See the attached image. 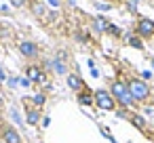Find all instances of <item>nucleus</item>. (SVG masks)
I'll use <instances>...</instances> for the list:
<instances>
[{
  "label": "nucleus",
  "instance_id": "1",
  "mask_svg": "<svg viewBox=\"0 0 154 143\" xmlns=\"http://www.w3.org/2000/svg\"><path fill=\"white\" fill-rule=\"evenodd\" d=\"M110 93H112V97L116 99V103H120L122 107H131V105L135 103L133 97H131V93H129V86H127L125 82H120V80H114V82H112Z\"/></svg>",
  "mask_w": 154,
  "mask_h": 143
},
{
  "label": "nucleus",
  "instance_id": "2",
  "mask_svg": "<svg viewBox=\"0 0 154 143\" xmlns=\"http://www.w3.org/2000/svg\"><path fill=\"white\" fill-rule=\"evenodd\" d=\"M127 86H129V93H131L133 101H139V103L148 101V97H150V86H148L143 80H139V78H131V80L127 82Z\"/></svg>",
  "mask_w": 154,
  "mask_h": 143
},
{
  "label": "nucleus",
  "instance_id": "3",
  "mask_svg": "<svg viewBox=\"0 0 154 143\" xmlns=\"http://www.w3.org/2000/svg\"><path fill=\"white\" fill-rule=\"evenodd\" d=\"M93 103H95L99 109H106V112H112V109L116 107V99H114L112 93L106 91V88H99V91L93 93Z\"/></svg>",
  "mask_w": 154,
  "mask_h": 143
},
{
  "label": "nucleus",
  "instance_id": "4",
  "mask_svg": "<svg viewBox=\"0 0 154 143\" xmlns=\"http://www.w3.org/2000/svg\"><path fill=\"white\" fill-rule=\"evenodd\" d=\"M137 34L141 36V38H152L154 36V21L152 19H139L137 21Z\"/></svg>",
  "mask_w": 154,
  "mask_h": 143
},
{
  "label": "nucleus",
  "instance_id": "5",
  "mask_svg": "<svg viewBox=\"0 0 154 143\" xmlns=\"http://www.w3.org/2000/svg\"><path fill=\"white\" fill-rule=\"evenodd\" d=\"M2 139H5V143H23L19 130L13 128V126H5L2 128Z\"/></svg>",
  "mask_w": 154,
  "mask_h": 143
},
{
  "label": "nucleus",
  "instance_id": "6",
  "mask_svg": "<svg viewBox=\"0 0 154 143\" xmlns=\"http://www.w3.org/2000/svg\"><path fill=\"white\" fill-rule=\"evenodd\" d=\"M19 53L23 55V57H30V59H34V57H38V46L34 44V42H21L19 44Z\"/></svg>",
  "mask_w": 154,
  "mask_h": 143
},
{
  "label": "nucleus",
  "instance_id": "7",
  "mask_svg": "<svg viewBox=\"0 0 154 143\" xmlns=\"http://www.w3.org/2000/svg\"><path fill=\"white\" fill-rule=\"evenodd\" d=\"M26 76H28L32 82H45V74L40 72L38 65H30V67L26 70Z\"/></svg>",
  "mask_w": 154,
  "mask_h": 143
},
{
  "label": "nucleus",
  "instance_id": "8",
  "mask_svg": "<svg viewBox=\"0 0 154 143\" xmlns=\"http://www.w3.org/2000/svg\"><path fill=\"white\" fill-rule=\"evenodd\" d=\"M68 86H70L72 91H82V88H85V82L80 80V76L70 74V76H68Z\"/></svg>",
  "mask_w": 154,
  "mask_h": 143
},
{
  "label": "nucleus",
  "instance_id": "9",
  "mask_svg": "<svg viewBox=\"0 0 154 143\" xmlns=\"http://www.w3.org/2000/svg\"><path fill=\"white\" fill-rule=\"evenodd\" d=\"M38 120H40V112H38V109H30V114H28V122H30V124H36Z\"/></svg>",
  "mask_w": 154,
  "mask_h": 143
},
{
  "label": "nucleus",
  "instance_id": "10",
  "mask_svg": "<svg viewBox=\"0 0 154 143\" xmlns=\"http://www.w3.org/2000/svg\"><path fill=\"white\" fill-rule=\"evenodd\" d=\"M78 101H80V103H85V105H89V103H93V95H91V93H80Z\"/></svg>",
  "mask_w": 154,
  "mask_h": 143
},
{
  "label": "nucleus",
  "instance_id": "11",
  "mask_svg": "<svg viewBox=\"0 0 154 143\" xmlns=\"http://www.w3.org/2000/svg\"><path fill=\"white\" fill-rule=\"evenodd\" d=\"M129 44H131L133 49H143L141 40H139V38H135V36H131V38H129Z\"/></svg>",
  "mask_w": 154,
  "mask_h": 143
},
{
  "label": "nucleus",
  "instance_id": "12",
  "mask_svg": "<svg viewBox=\"0 0 154 143\" xmlns=\"http://www.w3.org/2000/svg\"><path fill=\"white\" fill-rule=\"evenodd\" d=\"M131 122H133L137 128H143V126H146V122H143V118H141V116H133V118H131Z\"/></svg>",
  "mask_w": 154,
  "mask_h": 143
},
{
  "label": "nucleus",
  "instance_id": "13",
  "mask_svg": "<svg viewBox=\"0 0 154 143\" xmlns=\"http://www.w3.org/2000/svg\"><path fill=\"white\" fill-rule=\"evenodd\" d=\"M95 28H97L99 32H103V30H108V23H106L101 17H97V21H95Z\"/></svg>",
  "mask_w": 154,
  "mask_h": 143
},
{
  "label": "nucleus",
  "instance_id": "14",
  "mask_svg": "<svg viewBox=\"0 0 154 143\" xmlns=\"http://www.w3.org/2000/svg\"><path fill=\"white\" fill-rule=\"evenodd\" d=\"M34 103H36V105H42V103H45V95H36V97H34Z\"/></svg>",
  "mask_w": 154,
  "mask_h": 143
},
{
  "label": "nucleus",
  "instance_id": "15",
  "mask_svg": "<svg viewBox=\"0 0 154 143\" xmlns=\"http://www.w3.org/2000/svg\"><path fill=\"white\" fill-rule=\"evenodd\" d=\"M108 32H110V34H116V36H118V34H120V32H118V28H116V25H108Z\"/></svg>",
  "mask_w": 154,
  "mask_h": 143
},
{
  "label": "nucleus",
  "instance_id": "16",
  "mask_svg": "<svg viewBox=\"0 0 154 143\" xmlns=\"http://www.w3.org/2000/svg\"><path fill=\"white\" fill-rule=\"evenodd\" d=\"M11 4H13V7H23L26 0H11Z\"/></svg>",
  "mask_w": 154,
  "mask_h": 143
},
{
  "label": "nucleus",
  "instance_id": "17",
  "mask_svg": "<svg viewBox=\"0 0 154 143\" xmlns=\"http://www.w3.org/2000/svg\"><path fill=\"white\" fill-rule=\"evenodd\" d=\"M34 11H36V15H42V7L40 4H34Z\"/></svg>",
  "mask_w": 154,
  "mask_h": 143
},
{
  "label": "nucleus",
  "instance_id": "18",
  "mask_svg": "<svg viewBox=\"0 0 154 143\" xmlns=\"http://www.w3.org/2000/svg\"><path fill=\"white\" fill-rule=\"evenodd\" d=\"M49 4H53V7H59V0H49Z\"/></svg>",
  "mask_w": 154,
  "mask_h": 143
}]
</instances>
